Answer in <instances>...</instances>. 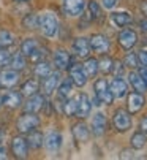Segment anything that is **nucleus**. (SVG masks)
<instances>
[{"mask_svg": "<svg viewBox=\"0 0 147 160\" xmlns=\"http://www.w3.org/2000/svg\"><path fill=\"white\" fill-rule=\"evenodd\" d=\"M41 124V119L38 114H33V112H22L21 116H17L16 119V132L21 133V135H27L29 132L38 128Z\"/></svg>", "mask_w": 147, "mask_h": 160, "instance_id": "f257e3e1", "label": "nucleus"}, {"mask_svg": "<svg viewBox=\"0 0 147 160\" xmlns=\"http://www.w3.org/2000/svg\"><path fill=\"white\" fill-rule=\"evenodd\" d=\"M38 30L44 38H54L59 32V21L54 13H43L40 14V27Z\"/></svg>", "mask_w": 147, "mask_h": 160, "instance_id": "f03ea898", "label": "nucleus"}, {"mask_svg": "<svg viewBox=\"0 0 147 160\" xmlns=\"http://www.w3.org/2000/svg\"><path fill=\"white\" fill-rule=\"evenodd\" d=\"M10 148H11V154H13L14 158H27L29 157L30 146L27 143L26 135L17 133L16 136H13L11 143H10Z\"/></svg>", "mask_w": 147, "mask_h": 160, "instance_id": "7ed1b4c3", "label": "nucleus"}, {"mask_svg": "<svg viewBox=\"0 0 147 160\" xmlns=\"http://www.w3.org/2000/svg\"><path fill=\"white\" fill-rule=\"evenodd\" d=\"M131 124H133L131 122V114L127 109L119 108V109L114 111V114H112V125H114V128L117 132H120V133L128 132L131 128Z\"/></svg>", "mask_w": 147, "mask_h": 160, "instance_id": "20e7f679", "label": "nucleus"}, {"mask_svg": "<svg viewBox=\"0 0 147 160\" xmlns=\"http://www.w3.org/2000/svg\"><path fill=\"white\" fill-rule=\"evenodd\" d=\"M62 79V72L60 70H54L52 73H49L46 78L41 79L40 82V90L44 97H51L54 94V90L57 89L59 82Z\"/></svg>", "mask_w": 147, "mask_h": 160, "instance_id": "39448f33", "label": "nucleus"}, {"mask_svg": "<svg viewBox=\"0 0 147 160\" xmlns=\"http://www.w3.org/2000/svg\"><path fill=\"white\" fill-rule=\"evenodd\" d=\"M66 72H68V78L73 81V84L75 86H78V87H84L86 84H87V81H89V78L86 76V73H84V70H82V63H78L76 60H75V57L71 59V62H70V65H68V68H66Z\"/></svg>", "mask_w": 147, "mask_h": 160, "instance_id": "423d86ee", "label": "nucleus"}, {"mask_svg": "<svg viewBox=\"0 0 147 160\" xmlns=\"http://www.w3.org/2000/svg\"><path fill=\"white\" fill-rule=\"evenodd\" d=\"M93 90H95V95L98 97L101 103L105 105H112L114 102V95L109 89V84L106 81V78H98L95 82H93Z\"/></svg>", "mask_w": 147, "mask_h": 160, "instance_id": "0eeeda50", "label": "nucleus"}, {"mask_svg": "<svg viewBox=\"0 0 147 160\" xmlns=\"http://www.w3.org/2000/svg\"><path fill=\"white\" fill-rule=\"evenodd\" d=\"M21 81V72L13 68H0V87L2 89H13Z\"/></svg>", "mask_w": 147, "mask_h": 160, "instance_id": "6e6552de", "label": "nucleus"}, {"mask_svg": "<svg viewBox=\"0 0 147 160\" xmlns=\"http://www.w3.org/2000/svg\"><path fill=\"white\" fill-rule=\"evenodd\" d=\"M44 102H46V97L40 92L30 95V97H26V102L22 103V111L24 112H33V114H40L43 106H44Z\"/></svg>", "mask_w": 147, "mask_h": 160, "instance_id": "1a4fd4ad", "label": "nucleus"}, {"mask_svg": "<svg viewBox=\"0 0 147 160\" xmlns=\"http://www.w3.org/2000/svg\"><path fill=\"white\" fill-rule=\"evenodd\" d=\"M62 143H63V136H62V133L57 132V130H49V132L44 135V143H43V146L46 148L47 152L56 154V152L60 151Z\"/></svg>", "mask_w": 147, "mask_h": 160, "instance_id": "9d476101", "label": "nucleus"}, {"mask_svg": "<svg viewBox=\"0 0 147 160\" xmlns=\"http://www.w3.org/2000/svg\"><path fill=\"white\" fill-rule=\"evenodd\" d=\"M89 43H90V48L93 52L96 54H108L109 52V48H111V43L109 40L103 35V33H93L90 38H89Z\"/></svg>", "mask_w": 147, "mask_h": 160, "instance_id": "9b49d317", "label": "nucleus"}, {"mask_svg": "<svg viewBox=\"0 0 147 160\" xmlns=\"http://www.w3.org/2000/svg\"><path fill=\"white\" fill-rule=\"evenodd\" d=\"M62 10L70 18H78L86 10V0H62Z\"/></svg>", "mask_w": 147, "mask_h": 160, "instance_id": "f8f14e48", "label": "nucleus"}, {"mask_svg": "<svg viewBox=\"0 0 147 160\" xmlns=\"http://www.w3.org/2000/svg\"><path fill=\"white\" fill-rule=\"evenodd\" d=\"M71 59H73V56L63 48H57L52 52V65H54L56 70L65 72L70 65V62H71Z\"/></svg>", "mask_w": 147, "mask_h": 160, "instance_id": "ddd939ff", "label": "nucleus"}, {"mask_svg": "<svg viewBox=\"0 0 147 160\" xmlns=\"http://www.w3.org/2000/svg\"><path fill=\"white\" fill-rule=\"evenodd\" d=\"M22 103H24V95L19 92V90H8L5 95H2V105L7 108V109H19L22 108Z\"/></svg>", "mask_w": 147, "mask_h": 160, "instance_id": "4468645a", "label": "nucleus"}, {"mask_svg": "<svg viewBox=\"0 0 147 160\" xmlns=\"http://www.w3.org/2000/svg\"><path fill=\"white\" fill-rule=\"evenodd\" d=\"M71 49H73V54H75L76 57H79V59H87L92 52L89 38H86V37H78V38L73 40Z\"/></svg>", "mask_w": 147, "mask_h": 160, "instance_id": "2eb2a0df", "label": "nucleus"}, {"mask_svg": "<svg viewBox=\"0 0 147 160\" xmlns=\"http://www.w3.org/2000/svg\"><path fill=\"white\" fill-rule=\"evenodd\" d=\"M145 105V98H144V94L141 92H130L127 94V111L130 114H138Z\"/></svg>", "mask_w": 147, "mask_h": 160, "instance_id": "dca6fc26", "label": "nucleus"}, {"mask_svg": "<svg viewBox=\"0 0 147 160\" xmlns=\"http://www.w3.org/2000/svg\"><path fill=\"white\" fill-rule=\"evenodd\" d=\"M117 41L125 51H130L136 46V43H138V33L133 29H124L119 33Z\"/></svg>", "mask_w": 147, "mask_h": 160, "instance_id": "f3484780", "label": "nucleus"}, {"mask_svg": "<svg viewBox=\"0 0 147 160\" xmlns=\"http://www.w3.org/2000/svg\"><path fill=\"white\" fill-rule=\"evenodd\" d=\"M76 98H78V108H76V116L75 118L86 119L89 114H90V111H92V102H90L89 95L84 94V92L78 94Z\"/></svg>", "mask_w": 147, "mask_h": 160, "instance_id": "a211bd4d", "label": "nucleus"}, {"mask_svg": "<svg viewBox=\"0 0 147 160\" xmlns=\"http://www.w3.org/2000/svg\"><path fill=\"white\" fill-rule=\"evenodd\" d=\"M109 89L114 95V98H124L128 94V84L122 76H114V79L109 82Z\"/></svg>", "mask_w": 147, "mask_h": 160, "instance_id": "6ab92c4d", "label": "nucleus"}, {"mask_svg": "<svg viewBox=\"0 0 147 160\" xmlns=\"http://www.w3.org/2000/svg\"><path fill=\"white\" fill-rule=\"evenodd\" d=\"M106 127H108L106 116H105L103 112H96L95 116L92 118L90 132H92L95 136H103V135H105V132H106Z\"/></svg>", "mask_w": 147, "mask_h": 160, "instance_id": "aec40b11", "label": "nucleus"}, {"mask_svg": "<svg viewBox=\"0 0 147 160\" xmlns=\"http://www.w3.org/2000/svg\"><path fill=\"white\" fill-rule=\"evenodd\" d=\"M71 133H73V138L79 143H86L90 138V127L84 122H78L71 127Z\"/></svg>", "mask_w": 147, "mask_h": 160, "instance_id": "412c9836", "label": "nucleus"}, {"mask_svg": "<svg viewBox=\"0 0 147 160\" xmlns=\"http://www.w3.org/2000/svg\"><path fill=\"white\" fill-rule=\"evenodd\" d=\"M54 65H52V62H47V60H40V62H35V65H33V76L35 78H38V79H43V78H46L49 73H52L54 70Z\"/></svg>", "mask_w": 147, "mask_h": 160, "instance_id": "4be33fe9", "label": "nucleus"}, {"mask_svg": "<svg viewBox=\"0 0 147 160\" xmlns=\"http://www.w3.org/2000/svg\"><path fill=\"white\" fill-rule=\"evenodd\" d=\"M19 92L24 97H30V95L40 92V81H38V78H29V79H26V81L21 84Z\"/></svg>", "mask_w": 147, "mask_h": 160, "instance_id": "5701e85b", "label": "nucleus"}, {"mask_svg": "<svg viewBox=\"0 0 147 160\" xmlns=\"http://www.w3.org/2000/svg\"><path fill=\"white\" fill-rule=\"evenodd\" d=\"M8 67L13 68V70H17V72H24L27 68V57L24 56L21 51H16V52L11 54Z\"/></svg>", "mask_w": 147, "mask_h": 160, "instance_id": "b1692460", "label": "nucleus"}, {"mask_svg": "<svg viewBox=\"0 0 147 160\" xmlns=\"http://www.w3.org/2000/svg\"><path fill=\"white\" fill-rule=\"evenodd\" d=\"M73 81L70 78H65V79H60L59 86H57V98L59 100H66L70 95H71V90H73Z\"/></svg>", "mask_w": 147, "mask_h": 160, "instance_id": "393cba45", "label": "nucleus"}, {"mask_svg": "<svg viewBox=\"0 0 147 160\" xmlns=\"http://www.w3.org/2000/svg\"><path fill=\"white\" fill-rule=\"evenodd\" d=\"M27 143H29V146H30V149H41L43 148V143H44V135L40 132V130H32V132H29L27 133Z\"/></svg>", "mask_w": 147, "mask_h": 160, "instance_id": "a878e982", "label": "nucleus"}, {"mask_svg": "<svg viewBox=\"0 0 147 160\" xmlns=\"http://www.w3.org/2000/svg\"><path fill=\"white\" fill-rule=\"evenodd\" d=\"M128 81H130L133 90H136V92L144 94L145 90H147V84H145V81L141 78V75H139L138 72H135V70L130 72V73H128Z\"/></svg>", "mask_w": 147, "mask_h": 160, "instance_id": "bb28decb", "label": "nucleus"}, {"mask_svg": "<svg viewBox=\"0 0 147 160\" xmlns=\"http://www.w3.org/2000/svg\"><path fill=\"white\" fill-rule=\"evenodd\" d=\"M111 21H112V24L117 26V27H127L130 22L133 21V18L127 11H117V13L111 14Z\"/></svg>", "mask_w": 147, "mask_h": 160, "instance_id": "cd10ccee", "label": "nucleus"}, {"mask_svg": "<svg viewBox=\"0 0 147 160\" xmlns=\"http://www.w3.org/2000/svg\"><path fill=\"white\" fill-rule=\"evenodd\" d=\"M82 70H84V73H86V76L90 79V78H95L96 75H98V59H95V57H87L86 60H84V63H82Z\"/></svg>", "mask_w": 147, "mask_h": 160, "instance_id": "c85d7f7f", "label": "nucleus"}, {"mask_svg": "<svg viewBox=\"0 0 147 160\" xmlns=\"http://www.w3.org/2000/svg\"><path fill=\"white\" fill-rule=\"evenodd\" d=\"M38 46H40V41H38L37 38H24V40L21 41L19 51H21L24 56H26V57H29Z\"/></svg>", "mask_w": 147, "mask_h": 160, "instance_id": "c756f323", "label": "nucleus"}, {"mask_svg": "<svg viewBox=\"0 0 147 160\" xmlns=\"http://www.w3.org/2000/svg\"><path fill=\"white\" fill-rule=\"evenodd\" d=\"M76 108H78V98L76 97H68L66 100H63L62 105V112L66 118H75L76 116Z\"/></svg>", "mask_w": 147, "mask_h": 160, "instance_id": "7c9ffc66", "label": "nucleus"}, {"mask_svg": "<svg viewBox=\"0 0 147 160\" xmlns=\"http://www.w3.org/2000/svg\"><path fill=\"white\" fill-rule=\"evenodd\" d=\"M40 27V14L37 13H29L22 19V29L26 30H37Z\"/></svg>", "mask_w": 147, "mask_h": 160, "instance_id": "2f4dec72", "label": "nucleus"}, {"mask_svg": "<svg viewBox=\"0 0 147 160\" xmlns=\"http://www.w3.org/2000/svg\"><path fill=\"white\" fill-rule=\"evenodd\" d=\"M16 43V35L7 29H2L0 30V48L2 49H8L11 48L13 44Z\"/></svg>", "mask_w": 147, "mask_h": 160, "instance_id": "473e14b6", "label": "nucleus"}, {"mask_svg": "<svg viewBox=\"0 0 147 160\" xmlns=\"http://www.w3.org/2000/svg\"><path fill=\"white\" fill-rule=\"evenodd\" d=\"M145 143H147V135L144 133V132H136V133H133V136H131V140H130V144H131V148L135 149V151H139V149H142L144 146H145Z\"/></svg>", "mask_w": 147, "mask_h": 160, "instance_id": "72a5a7b5", "label": "nucleus"}, {"mask_svg": "<svg viewBox=\"0 0 147 160\" xmlns=\"http://www.w3.org/2000/svg\"><path fill=\"white\" fill-rule=\"evenodd\" d=\"M87 13L90 14L92 21H101L103 18V11H101V7L98 2H95V0H90V2L87 3Z\"/></svg>", "mask_w": 147, "mask_h": 160, "instance_id": "f704fd0d", "label": "nucleus"}, {"mask_svg": "<svg viewBox=\"0 0 147 160\" xmlns=\"http://www.w3.org/2000/svg\"><path fill=\"white\" fill-rule=\"evenodd\" d=\"M112 59L108 56V54H103L101 59L98 60V72H101L103 75H109L111 70H112Z\"/></svg>", "mask_w": 147, "mask_h": 160, "instance_id": "c9c22d12", "label": "nucleus"}, {"mask_svg": "<svg viewBox=\"0 0 147 160\" xmlns=\"http://www.w3.org/2000/svg\"><path fill=\"white\" fill-rule=\"evenodd\" d=\"M124 65L131 68V70H135V68L139 67V62H138V56L136 52H127V56L124 57Z\"/></svg>", "mask_w": 147, "mask_h": 160, "instance_id": "e433bc0d", "label": "nucleus"}, {"mask_svg": "<svg viewBox=\"0 0 147 160\" xmlns=\"http://www.w3.org/2000/svg\"><path fill=\"white\" fill-rule=\"evenodd\" d=\"M44 57H46V51L41 48V44H40V46H38V48H37V49H35V51H33V52H32V54H30L27 59H30V60L35 63V62H40V60H43Z\"/></svg>", "mask_w": 147, "mask_h": 160, "instance_id": "4c0bfd02", "label": "nucleus"}, {"mask_svg": "<svg viewBox=\"0 0 147 160\" xmlns=\"http://www.w3.org/2000/svg\"><path fill=\"white\" fill-rule=\"evenodd\" d=\"M124 70H125L124 62H120V60H114V62H112V70H111V73H112L114 76H122V75H124Z\"/></svg>", "mask_w": 147, "mask_h": 160, "instance_id": "58836bf2", "label": "nucleus"}, {"mask_svg": "<svg viewBox=\"0 0 147 160\" xmlns=\"http://www.w3.org/2000/svg\"><path fill=\"white\" fill-rule=\"evenodd\" d=\"M10 57H11V52H10L8 49H2V48H0V68L8 67Z\"/></svg>", "mask_w": 147, "mask_h": 160, "instance_id": "ea45409f", "label": "nucleus"}, {"mask_svg": "<svg viewBox=\"0 0 147 160\" xmlns=\"http://www.w3.org/2000/svg\"><path fill=\"white\" fill-rule=\"evenodd\" d=\"M136 56H138V62H139V65L147 67V51H145V49H141V51L136 52Z\"/></svg>", "mask_w": 147, "mask_h": 160, "instance_id": "a19ab883", "label": "nucleus"}, {"mask_svg": "<svg viewBox=\"0 0 147 160\" xmlns=\"http://www.w3.org/2000/svg\"><path fill=\"white\" fill-rule=\"evenodd\" d=\"M117 2H119V0H101V3H103V7H105V8H108V10L114 8Z\"/></svg>", "mask_w": 147, "mask_h": 160, "instance_id": "79ce46f5", "label": "nucleus"}, {"mask_svg": "<svg viewBox=\"0 0 147 160\" xmlns=\"http://www.w3.org/2000/svg\"><path fill=\"white\" fill-rule=\"evenodd\" d=\"M139 130L147 135V116H144V118L141 119V122H139Z\"/></svg>", "mask_w": 147, "mask_h": 160, "instance_id": "37998d69", "label": "nucleus"}, {"mask_svg": "<svg viewBox=\"0 0 147 160\" xmlns=\"http://www.w3.org/2000/svg\"><path fill=\"white\" fill-rule=\"evenodd\" d=\"M138 73L141 75V78H142V79L145 81V84H147V67H142V65H141L139 70H138Z\"/></svg>", "mask_w": 147, "mask_h": 160, "instance_id": "c03bdc74", "label": "nucleus"}, {"mask_svg": "<svg viewBox=\"0 0 147 160\" xmlns=\"http://www.w3.org/2000/svg\"><path fill=\"white\" fill-rule=\"evenodd\" d=\"M5 158H8V151L3 144H0V160H5Z\"/></svg>", "mask_w": 147, "mask_h": 160, "instance_id": "a18cd8bd", "label": "nucleus"}, {"mask_svg": "<svg viewBox=\"0 0 147 160\" xmlns=\"http://www.w3.org/2000/svg\"><path fill=\"white\" fill-rule=\"evenodd\" d=\"M135 155H133V151H128V149H125V151H122V154H120V158H133Z\"/></svg>", "mask_w": 147, "mask_h": 160, "instance_id": "49530a36", "label": "nucleus"}, {"mask_svg": "<svg viewBox=\"0 0 147 160\" xmlns=\"http://www.w3.org/2000/svg\"><path fill=\"white\" fill-rule=\"evenodd\" d=\"M139 10H141V13L144 14V18H147V0H142V2H141Z\"/></svg>", "mask_w": 147, "mask_h": 160, "instance_id": "de8ad7c7", "label": "nucleus"}, {"mask_svg": "<svg viewBox=\"0 0 147 160\" xmlns=\"http://www.w3.org/2000/svg\"><path fill=\"white\" fill-rule=\"evenodd\" d=\"M139 27H141L142 32H147V18H144V19L139 21Z\"/></svg>", "mask_w": 147, "mask_h": 160, "instance_id": "09e8293b", "label": "nucleus"}, {"mask_svg": "<svg viewBox=\"0 0 147 160\" xmlns=\"http://www.w3.org/2000/svg\"><path fill=\"white\" fill-rule=\"evenodd\" d=\"M2 143H3V130L0 128V144H2Z\"/></svg>", "mask_w": 147, "mask_h": 160, "instance_id": "8fccbe9b", "label": "nucleus"}, {"mask_svg": "<svg viewBox=\"0 0 147 160\" xmlns=\"http://www.w3.org/2000/svg\"><path fill=\"white\" fill-rule=\"evenodd\" d=\"M14 2H29V0H14Z\"/></svg>", "mask_w": 147, "mask_h": 160, "instance_id": "3c124183", "label": "nucleus"}, {"mask_svg": "<svg viewBox=\"0 0 147 160\" xmlns=\"http://www.w3.org/2000/svg\"><path fill=\"white\" fill-rule=\"evenodd\" d=\"M3 105H2V95H0V108H2Z\"/></svg>", "mask_w": 147, "mask_h": 160, "instance_id": "603ef678", "label": "nucleus"}]
</instances>
